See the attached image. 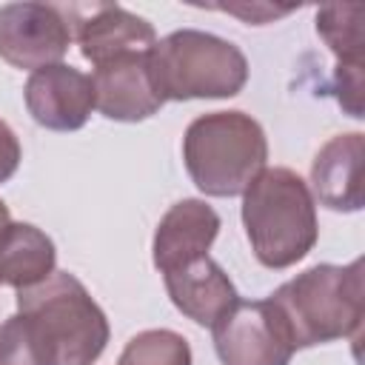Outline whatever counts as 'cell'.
I'll use <instances>...</instances> for the list:
<instances>
[{
	"label": "cell",
	"instance_id": "6da1fadb",
	"mask_svg": "<svg viewBox=\"0 0 365 365\" xmlns=\"http://www.w3.org/2000/svg\"><path fill=\"white\" fill-rule=\"evenodd\" d=\"M17 314L40 365H94L111 334L103 308L68 271L17 291Z\"/></svg>",
	"mask_w": 365,
	"mask_h": 365
},
{
	"label": "cell",
	"instance_id": "7a4b0ae2",
	"mask_svg": "<svg viewBox=\"0 0 365 365\" xmlns=\"http://www.w3.org/2000/svg\"><path fill=\"white\" fill-rule=\"evenodd\" d=\"M268 302L282 319L294 351L336 339H356L365 317L362 259L348 265H311L282 282Z\"/></svg>",
	"mask_w": 365,
	"mask_h": 365
},
{
	"label": "cell",
	"instance_id": "3957f363",
	"mask_svg": "<svg viewBox=\"0 0 365 365\" xmlns=\"http://www.w3.org/2000/svg\"><path fill=\"white\" fill-rule=\"evenodd\" d=\"M242 225L259 265L291 268L317 245V200L297 171L265 165L242 191Z\"/></svg>",
	"mask_w": 365,
	"mask_h": 365
},
{
	"label": "cell",
	"instance_id": "277c9868",
	"mask_svg": "<svg viewBox=\"0 0 365 365\" xmlns=\"http://www.w3.org/2000/svg\"><path fill=\"white\" fill-rule=\"evenodd\" d=\"M182 163L205 197H237L265 168L268 140L245 111H208L188 123Z\"/></svg>",
	"mask_w": 365,
	"mask_h": 365
},
{
	"label": "cell",
	"instance_id": "5b68a950",
	"mask_svg": "<svg viewBox=\"0 0 365 365\" xmlns=\"http://www.w3.org/2000/svg\"><path fill=\"white\" fill-rule=\"evenodd\" d=\"M151 77L163 100H222L248 83V60L225 37L200 29H180L154 43Z\"/></svg>",
	"mask_w": 365,
	"mask_h": 365
},
{
	"label": "cell",
	"instance_id": "8992f818",
	"mask_svg": "<svg viewBox=\"0 0 365 365\" xmlns=\"http://www.w3.org/2000/svg\"><path fill=\"white\" fill-rule=\"evenodd\" d=\"M222 365H291L294 345L268 299H237L211 325Z\"/></svg>",
	"mask_w": 365,
	"mask_h": 365
},
{
	"label": "cell",
	"instance_id": "52a82bcc",
	"mask_svg": "<svg viewBox=\"0 0 365 365\" xmlns=\"http://www.w3.org/2000/svg\"><path fill=\"white\" fill-rule=\"evenodd\" d=\"M74 29L60 6L6 3L0 6V60L14 68L37 71L63 63Z\"/></svg>",
	"mask_w": 365,
	"mask_h": 365
},
{
	"label": "cell",
	"instance_id": "ba28073f",
	"mask_svg": "<svg viewBox=\"0 0 365 365\" xmlns=\"http://www.w3.org/2000/svg\"><path fill=\"white\" fill-rule=\"evenodd\" d=\"M23 100L37 125L48 131H77L94 111V83L91 74L68 63H54L29 74Z\"/></svg>",
	"mask_w": 365,
	"mask_h": 365
},
{
	"label": "cell",
	"instance_id": "9c48e42d",
	"mask_svg": "<svg viewBox=\"0 0 365 365\" xmlns=\"http://www.w3.org/2000/svg\"><path fill=\"white\" fill-rule=\"evenodd\" d=\"M148 54H125L94 66V108L103 117L117 123H140L154 117L165 106L163 94L154 86Z\"/></svg>",
	"mask_w": 365,
	"mask_h": 365
},
{
	"label": "cell",
	"instance_id": "30bf717a",
	"mask_svg": "<svg viewBox=\"0 0 365 365\" xmlns=\"http://www.w3.org/2000/svg\"><path fill=\"white\" fill-rule=\"evenodd\" d=\"M74 14L77 17L71 29H74L80 54L91 66H103L125 54H148L157 43L154 26L123 6L100 3L91 9H74Z\"/></svg>",
	"mask_w": 365,
	"mask_h": 365
},
{
	"label": "cell",
	"instance_id": "8fae6325",
	"mask_svg": "<svg viewBox=\"0 0 365 365\" xmlns=\"http://www.w3.org/2000/svg\"><path fill=\"white\" fill-rule=\"evenodd\" d=\"M220 214L205 200H180L174 202L154 228L151 242V259L160 274L174 271L191 259L208 257V248L214 245L220 234Z\"/></svg>",
	"mask_w": 365,
	"mask_h": 365
},
{
	"label": "cell",
	"instance_id": "7c38bea8",
	"mask_svg": "<svg viewBox=\"0 0 365 365\" xmlns=\"http://www.w3.org/2000/svg\"><path fill=\"white\" fill-rule=\"evenodd\" d=\"M362 160L365 134L348 131L331 137L311 163V194L319 205L342 214H354L365 205L362 194Z\"/></svg>",
	"mask_w": 365,
	"mask_h": 365
},
{
	"label": "cell",
	"instance_id": "4fadbf2b",
	"mask_svg": "<svg viewBox=\"0 0 365 365\" xmlns=\"http://www.w3.org/2000/svg\"><path fill=\"white\" fill-rule=\"evenodd\" d=\"M163 282L174 308L191 322L205 328H211L240 299L234 282L228 279L222 265L214 262L211 257H200L174 271H165Z\"/></svg>",
	"mask_w": 365,
	"mask_h": 365
},
{
	"label": "cell",
	"instance_id": "5bb4252c",
	"mask_svg": "<svg viewBox=\"0 0 365 365\" xmlns=\"http://www.w3.org/2000/svg\"><path fill=\"white\" fill-rule=\"evenodd\" d=\"M54 240L31 222H9L0 231V285L17 291L40 285L54 274Z\"/></svg>",
	"mask_w": 365,
	"mask_h": 365
},
{
	"label": "cell",
	"instance_id": "9a60e30c",
	"mask_svg": "<svg viewBox=\"0 0 365 365\" xmlns=\"http://www.w3.org/2000/svg\"><path fill=\"white\" fill-rule=\"evenodd\" d=\"M362 6H322L317 11V34L334 51L339 68H362Z\"/></svg>",
	"mask_w": 365,
	"mask_h": 365
},
{
	"label": "cell",
	"instance_id": "2e32d148",
	"mask_svg": "<svg viewBox=\"0 0 365 365\" xmlns=\"http://www.w3.org/2000/svg\"><path fill=\"white\" fill-rule=\"evenodd\" d=\"M117 365H194V356L182 334L168 328H148L125 342Z\"/></svg>",
	"mask_w": 365,
	"mask_h": 365
},
{
	"label": "cell",
	"instance_id": "e0dca14e",
	"mask_svg": "<svg viewBox=\"0 0 365 365\" xmlns=\"http://www.w3.org/2000/svg\"><path fill=\"white\" fill-rule=\"evenodd\" d=\"M0 365H40L20 314H11L0 322Z\"/></svg>",
	"mask_w": 365,
	"mask_h": 365
},
{
	"label": "cell",
	"instance_id": "ac0fdd59",
	"mask_svg": "<svg viewBox=\"0 0 365 365\" xmlns=\"http://www.w3.org/2000/svg\"><path fill=\"white\" fill-rule=\"evenodd\" d=\"M20 160H23L20 140H17L14 128L0 117V185H3V182H9V180L17 174Z\"/></svg>",
	"mask_w": 365,
	"mask_h": 365
},
{
	"label": "cell",
	"instance_id": "d6986e66",
	"mask_svg": "<svg viewBox=\"0 0 365 365\" xmlns=\"http://www.w3.org/2000/svg\"><path fill=\"white\" fill-rule=\"evenodd\" d=\"M222 11H228V14H237V17H242L245 23H254V26H262V23H271V20H277V17H285V14H291L294 9L291 6H265V3H251V6H222Z\"/></svg>",
	"mask_w": 365,
	"mask_h": 365
},
{
	"label": "cell",
	"instance_id": "ffe728a7",
	"mask_svg": "<svg viewBox=\"0 0 365 365\" xmlns=\"http://www.w3.org/2000/svg\"><path fill=\"white\" fill-rule=\"evenodd\" d=\"M9 222H11V211H9V205L0 200V231H3Z\"/></svg>",
	"mask_w": 365,
	"mask_h": 365
}]
</instances>
